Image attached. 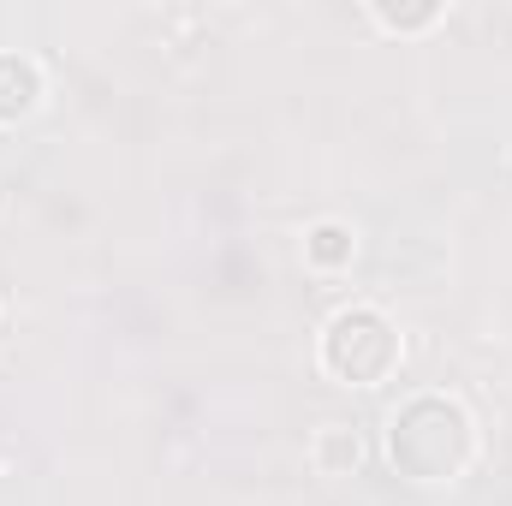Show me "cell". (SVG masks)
Returning <instances> with one entry per match:
<instances>
[{
	"instance_id": "8992f818",
	"label": "cell",
	"mask_w": 512,
	"mask_h": 506,
	"mask_svg": "<svg viewBox=\"0 0 512 506\" xmlns=\"http://www.w3.org/2000/svg\"><path fill=\"white\" fill-rule=\"evenodd\" d=\"M364 18H370L382 36L423 42V36H435V30L453 18V6H447V0H370V6H364Z\"/></svg>"
},
{
	"instance_id": "3957f363",
	"label": "cell",
	"mask_w": 512,
	"mask_h": 506,
	"mask_svg": "<svg viewBox=\"0 0 512 506\" xmlns=\"http://www.w3.org/2000/svg\"><path fill=\"white\" fill-rule=\"evenodd\" d=\"M48 108V66L30 48H0V126H30Z\"/></svg>"
},
{
	"instance_id": "7a4b0ae2",
	"label": "cell",
	"mask_w": 512,
	"mask_h": 506,
	"mask_svg": "<svg viewBox=\"0 0 512 506\" xmlns=\"http://www.w3.org/2000/svg\"><path fill=\"white\" fill-rule=\"evenodd\" d=\"M316 370L346 393H376L405 370V334L382 304L352 298L316 328Z\"/></svg>"
},
{
	"instance_id": "6da1fadb",
	"label": "cell",
	"mask_w": 512,
	"mask_h": 506,
	"mask_svg": "<svg viewBox=\"0 0 512 506\" xmlns=\"http://www.w3.org/2000/svg\"><path fill=\"white\" fill-rule=\"evenodd\" d=\"M382 459L411 489H459L483 459V423L459 393L417 387L382 417Z\"/></svg>"
},
{
	"instance_id": "5b68a950",
	"label": "cell",
	"mask_w": 512,
	"mask_h": 506,
	"mask_svg": "<svg viewBox=\"0 0 512 506\" xmlns=\"http://www.w3.org/2000/svg\"><path fill=\"white\" fill-rule=\"evenodd\" d=\"M310 465H316V477H334V483L358 477V471L370 465V441H364V429L346 423V417L316 423V429H310Z\"/></svg>"
},
{
	"instance_id": "277c9868",
	"label": "cell",
	"mask_w": 512,
	"mask_h": 506,
	"mask_svg": "<svg viewBox=\"0 0 512 506\" xmlns=\"http://www.w3.org/2000/svg\"><path fill=\"white\" fill-rule=\"evenodd\" d=\"M358 251H364V239H358V227H352V221H340V215H322V221H310V227H304V239H298L304 268H310V274H322V280H340V274H352Z\"/></svg>"
}]
</instances>
